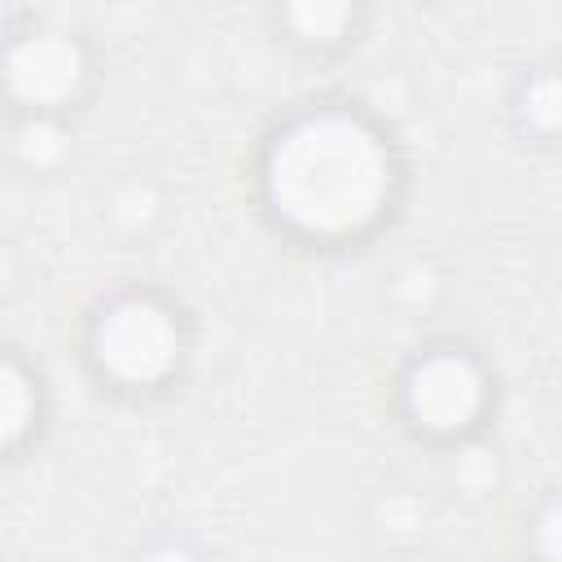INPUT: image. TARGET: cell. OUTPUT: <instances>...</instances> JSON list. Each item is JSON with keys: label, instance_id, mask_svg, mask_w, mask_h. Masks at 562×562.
Here are the masks:
<instances>
[{"label": "cell", "instance_id": "obj_3", "mask_svg": "<svg viewBox=\"0 0 562 562\" xmlns=\"http://www.w3.org/2000/svg\"><path fill=\"white\" fill-rule=\"evenodd\" d=\"M487 400V382L479 364L461 351H430L422 356L404 378V404L417 426L430 435H457L465 430Z\"/></svg>", "mask_w": 562, "mask_h": 562}, {"label": "cell", "instance_id": "obj_1", "mask_svg": "<svg viewBox=\"0 0 562 562\" xmlns=\"http://www.w3.org/2000/svg\"><path fill=\"white\" fill-rule=\"evenodd\" d=\"M263 193L307 237H356L386 211L391 154L360 114L316 110L281 127L268 145Z\"/></svg>", "mask_w": 562, "mask_h": 562}, {"label": "cell", "instance_id": "obj_6", "mask_svg": "<svg viewBox=\"0 0 562 562\" xmlns=\"http://www.w3.org/2000/svg\"><path fill=\"white\" fill-rule=\"evenodd\" d=\"M347 18H351L347 4H294L290 9V22L307 40H338V31H342Z\"/></svg>", "mask_w": 562, "mask_h": 562}, {"label": "cell", "instance_id": "obj_5", "mask_svg": "<svg viewBox=\"0 0 562 562\" xmlns=\"http://www.w3.org/2000/svg\"><path fill=\"white\" fill-rule=\"evenodd\" d=\"M35 422V386L26 369L9 356H0V448L18 443Z\"/></svg>", "mask_w": 562, "mask_h": 562}, {"label": "cell", "instance_id": "obj_7", "mask_svg": "<svg viewBox=\"0 0 562 562\" xmlns=\"http://www.w3.org/2000/svg\"><path fill=\"white\" fill-rule=\"evenodd\" d=\"M149 562H193L184 549H176V544H162V549H154L149 553Z\"/></svg>", "mask_w": 562, "mask_h": 562}, {"label": "cell", "instance_id": "obj_4", "mask_svg": "<svg viewBox=\"0 0 562 562\" xmlns=\"http://www.w3.org/2000/svg\"><path fill=\"white\" fill-rule=\"evenodd\" d=\"M4 88L31 105V110H48V105H66L88 75L83 48L61 35V31H35L22 35L9 53H4Z\"/></svg>", "mask_w": 562, "mask_h": 562}, {"label": "cell", "instance_id": "obj_2", "mask_svg": "<svg viewBox=\"0 0 562 562\" xmlns=\"http://www.w3.org/2000/svg\"><path fill=\"white\" fill-rule=\"evenodd\" d=\"M92 356L114 382L154 386L180 360V325L158 299L127 294L101 312L92 329Z\"/></svg>", "mask_w": 562, "mask_h": 562}]
</instances>
